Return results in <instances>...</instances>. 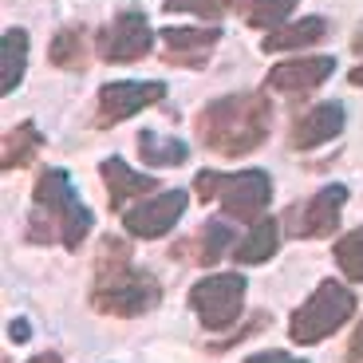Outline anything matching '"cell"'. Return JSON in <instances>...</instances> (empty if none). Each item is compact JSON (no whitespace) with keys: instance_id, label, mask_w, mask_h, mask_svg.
I'll return each instance as SVG.
<instances>
[{"instance_id":"1","label":"cell","mask_w":363,"mask_h":363,"mask_svg":"<svg viewBox=\"0 0 363 363\" xmlns=\"http://www.w3.org/2000/svg\"><path fill=\"white\" fill-rule=\"evenodd\" d=\"M162 284L150 269H135L127 237H103L95 253V284H91V308L103 316L135 320L158 308Z\"/></svg>"},{"instance_id":"2","label":"cell","mask_w":363,"mask_h":363,"mask_svg":"<svg viewBox=\"0 0 363 363\" xmlns=\"http://www.w3.org/2000/svg\"><path fill=\"white\" fill-rule=\"evenodd\" d=\"M272 127V103L264 91H237L206 103L194 118L201 146L221 158H245L269 138Z\"/></svg>"},{"instance_id":"3","label":"cell","mask_w":363,"mask_h":363,"mask_svg":"<svg viewBox=\"0 0 363 363\" xmlns=\"http://www.w3.org/2000/svg\"><path fill=\"white\" fill-rule=\"evenodd\" d=\"M32 198H36V209L28 218V241L32 245H52V241H60L64 249L75 253L91 233V213L79 201V194H75L67 170L44 166L36 174Z\"/></svg>"},{"instance_id":"4","label":"cell","mask_w":363,"mask_h":363,"mask_svg":"<svg viewBox=\"0 0 363 363\" xmlns=\"http://www.w3.org/2000/svg\"><path fill=\"white\" fill-rule=\"evenodd\" d=\"M194 194L201 201H221L233 221H245L249 229L269 218L272 201V178L264 170H241V174H221V170H201L194 174Z\"/></svg>"},{"instance_id":"5","label":"cell","mask_w":363,"mask_h":363,"mask_svg":"<svg viewBox=\"0 0 363 363\" xmlns=\"http://www.w3.org/2000/svg\"><path fill=\"white\" fill-rule=\"evenodd\" d=\"M352 316H355V292L340 281H320L312 289V296L289 316V336L292 344L312 347L320 340H328L336 328H344Z\"/></svg>"},{"instance_id":"6","label":"cell","mask_w":363,"mask_h":363,"mask_svg":"<svg viewBox=\"0 0 363 363\" xmlns=\"http://www.w3.org/2000/svg\"><path fill=\"white\" fill-rule=\"evenodd\" d=\"M190 308L198 312L206 332H225V328H233L241 308H245V277L241 272L201 277L190 289Z\"/></svg>"},{"instance_id":"7","label":"cell","mask_w":363,"mask_h":363,"mask_svg":"<svg viewBox=\"0 0 363 363\" xmlns=\"http://www.w3.org/2000/svg\"><path fill=\"white\" fill-rule=\"evenodd\" d=\"M166 99V83L162 79H115L99 87V99H95V118L91 127L95 130H111L118 123H127L130 115L155 107Z\"/></svg>"},{"instance_id":"8","label":"cell","mask_w":363,"mask_h":363,"mask_svg":"<svg viewBox=\"0 0 363 363\" xmlns=\"http://www.w3.org/2000/svg\"><path fill=\"white\" fill-rule=\"evenodd\" d=\"M347 206V186L332 182L324 186L320 194H312L308 201H300V206H289L284 209V229L300 241H316V237H328L340 229V213Z\"/></svg>"},{"instance_id":"9","label":"cell","mask_w":363,"mask_h":363,"mask_svg":"<svg viewBox=\"0 0 363 363\" xmlns=\"http://www.w3.org/2000/svg\"><path fill=\"white\" fill-rule=\"evenodd\" d=\"M150 44H155V28L146 24V16L135 9L118 12L95 36V52H99L103 64H135V60L150 55Z\"/></svg>"},{"instance_id":"10","label":"cell","mask_w":363,"mask_h":363,"mask_svg":"<svg viewBox=\"0 0 363 363\" xmlns=\"http://www.w3.org/2000/svg\"><path fill=\"white\" fill-rule=\"evenodd\" d=\"M186 190H166L150 201H138L135 209H123V229L138 241H158L166 237L186 213Z\"/></svg>"},{"instance_id":"11","label":"cell","mask_w":363,"mask_h":363,"mask_svg":"<svg viewBox=\"0 0 363 363\" xmlns=\"http://www.w3.org/2000/svg\"><path fill=\"white\" fill-rule=\"evenodd\" d=\"M336 72V60L332 55H300V60H284V64H277L269 75H264V83H269L272 91H281V95H308V91H316L320 83H328V75Z\"/></svg>"},{"instance_id":"12","label":"cell","mask_w":363,"mask_h":363,"mask_svg":"<svg viewBox=\"0 0 363 363\" xmlns=\"http://www.w3.org/2000/svg\"><path fill=\"white\" fill-rule=\"evenodd\" d=\"M225 253H233V229H229L225 221H218V218L206 221L198 233L182 237V241H174V245H170L174 261H190V264H198V269L218 264Z\"/></svg>"},{"instance_id":"13","label":"cell","mask_w":363,"mask_h":363,"mask_svg":"<svg viewBox=\"0 0 363 363\" xmlns=\"http://www.w3.org/2000/svg\"><path fill=\"white\" fill-rule=\"evenodd\" d=\"M344 130V107L340 103H316L304 115L292 118L289 127V146L292 150H312V146H324Z\"/></svg>"},{"instance_id":"14","label":"cell","mask_w":363,"mask_h":363,"mask_svg":"<svg viewBox=\"0 0 363 363\" xmlns=\"http://www.w3.org/2000/svg\"><path fill=\"white\" fill-rule=\"evenodd\" d=\"M221 40V28H162V60L174 67H201L209 60V48Z\"/></svg>"},{"instance_id":"15","label":"cell","mask_w":363,"mask_h":363,"mask_svg":"<svg viewBox=\"0 0 363 363\" xmlns=\"http://www.w3.org/2000/svg\"><path fill=\"white\" fill-rule=\"evenodd\" d=\"M103 174V186H107V209H115V213H123V206H127L130 198H143V194H155L158 190V178L155 174H135L123 158H107V162L99 166Z\"/></svg>"},{"instance_id":"16","label":"cell","mask_w":363,"mask_h":363,"mask_svg":"<svg viewBox=\"0 0 363 363\" xmlns=\"http://www.w3.org/2000/svg\"><path fill=\"white\" fill-rule=\"evenodd\" d=\"M328 36V20L324 16H300L296 24H281L264 32L261 52H292V48H312Z\"/></svg>"},{"instance_id":"17","label":"cell","mask_w":363,"mask_h":363,"mask_svg":"<svg viewBox=\"0 0 363 363\" xmlns=\"http://www.w3.org/2000/svg\"><path fill=\"white\" fill-rule=\"evenodd\" d=\"M277 249H281V221L264 218L261 225H253L233 245V261L237 264H261V261H269V257H277Z\"/></svg>"},{"instance_id":"18","label":"cell","mask_w":363,"mask_h":363,"mask_svg":"<svg viewBox=\"0 0 363 363\" xmlns=\"http://www.w3.org/2000/svg\"><path fill=\"white\" fill-rule=\"evenodd\" d=\"M40 146H44V135L36 130V123L12 127L9 135H4V143H0V170L12 174V170H20V166H28L32 158H36Z\"/></svg>"},{"instance_id":"19","label":"cell","mask_w":363,"mask_h":363,"mask_svg":"<svg viewBox=\"0 0 363 363\" xmlns=\"http://www.w3.org/2000/svg\"><path fill=\"white\" fill-rule=\"evenodd\" d=\"M0 91L12 95L24 79V67H28V32L24 28H9L4 40H0Z\"/></svg>"},{"instance_id":"20","label":"cell","mask_w":363,"mask_h":363,"mask_svg":"<svg viewBox=\"0 0 363 363\" xmlns=\"http://www.w3.org/2000/svg\"><path fill=\"white\" fill-rule=\"evenodd\" d=\"M296 4L300 0H229V9H233L237 16H245L249 28H264V32L289 24Z\"/></svg>"},{"instance_id":"21","label":"cell","mask_w":363,"mask_h":363,"mask_svg":"<svg viewBox=\"0 0 363 363\" xmlns=\"http://www.w3.org/2000/svg\"><path fill=\"white\" fill-rule=\"evenodd\" d=\"M48 60H52L60 72H83L91 60L87 52V36H83V28H60L52 36V48H48Z\"/></svg>"},{"instance_id":"22","label":"cell","mask_w":363,"mask_h":363,"mask_svg":"<svg viewBox=\"0 0 363 363\" xmlns=\"http://www.w3.org/2000/svg\"><path fill=\"white\" fill-rule=\"evenodd\" d=\"M135 146H138V158H143L146 166H155V170H162V166H182L190 158V146L182 143V138H162V135H155V130H143V135L135 138Z\"/></svg>"},{"instance_id":"23","label":"cell","mask_w":363,"mask_h":363,"mask_svg":"<svg viewBox=\"0 0 363 363\" xmlns=\"http://www.w3.org/2000/svg\"><path fill=\"white\" fill-rule=\"evenodd\" d=\"M336 264L344 269L347 281L363 284V225H355L352 233H344L336 241Z\"/></svg>"},{"instance_id":"24","label":"cell","mask_w":363,"mask_h":363,"mask_svg":"<svg viewBox=\"0 0 363 363\" xmlns=\"http://www.w3.org/2000/svg\"><path fill=\"white\" fill-rule=\"evenodd\" d=\"M166 12H194V16H221L229 0H162Z\"/></svg>"},{"instance_id":"25","label":"cell","mask_w":363,"mask_h":363,"mask_svg":"<svg viewBox=\"0 0 363 363\" xmlns=\"http://www.w3.org/2000/svg\"><path fill=\"white\" fill-rule=\"evenodd\" d=\"M257 328H269V312H257V316L249 320L241 332H233V340H221V344H213V352H225V347H233V344H241V340L257 336Z\"/></svg>"},{"instance_id":"26","label":"cell","mask_w":363,"mask_h":363,"mask_svg":"<svg viewBox=\"0 0 363 363\" xmlns=\"http://www.w3.org/2000/svg\"><path fill=\"white\" fill-rule=\"evenodd\" d=\"M245 363H304V359H296V355H289V352H257V355H249Z\"/></svg>"},{"instance_id":"27","label":"cell","mask_w":363,"mask_h":363,"mask_svg":"<svg viewBox=\"0 0 363 363\" xmlns=\"http://www.w3.org/2000/svg\"><path fill=\"white\" fill-rule=\"evenodd\" d=\"M347 363H363V320L352 332V340H347Z\"/></svg>"},{"instance_id":"28","label":"cell","mask_w":363,"mask_h":363,"mask_svg":"<svg viewBox=\"0 0 363 363\" xmlns=\"http://www.w3.org/2000/svg\"><path fill=\"white\" fill-rule=\"evenodd\" d=\"M9 336H12V344H28V340H32V324H28L24 316H16L9 324Z\"/></svg>"},{"instance_id":"29","label":"cell","mask_w":363,"mask_h":363,"mask_svg":"<svg viewBox=\"0 0 363 363\" xmlns=\"http://www.w3.org/2000/svg\"><path fill=\"white\" fill-rule=\"evenodd\" d=\"M28 363H64V359H60V355H55V352H44V355H32V359H28Z\"/></svg>"},{"instance_id":"30","label":"cell","mask_w":363,"mask_h":363,"mask_svg":"<svg viewBox=\"0 0 363 363\" xmlns=\"http://www.w3.org/2000/svg\"><path fill=\"white\" fill-rule=\"evenodd\" d=\"M347 79H352V83H355V87H363V67H355V72H352V75H347Z\"/></svg>"},{"instance_id":"31","label":"cell","mask_w":363,"mask_h":363,"mask_svg":"<svg viewBox=\"0 0 363 363\" xmlns=\"http://www.w3.org/2000/svg\"><path fill=\"white\" fill-rule=\"evenodd\" d=\"M352 52H355V55H363V32H359V36L352 40Z\"/></svg>"}]
</instances>
